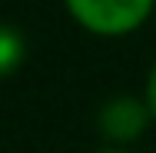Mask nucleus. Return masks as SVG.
Wrapping results in <instances>:
<instances>
[{
    "mask_svg": "<svg viewBox=\"0 0 156 153\" xmlns=\"http://www.w3.org/2000/svg\"><path fill=\"white\" fill-rule=\"evenodd\" d=\"M103 153H120V150H103Z\"/></svg>",
    "mask_w": 156,
    "mask_h": 153,
    "instance_id": "nucleus-5",
    "label": "nucleus"
},
{
    "mask_svg": "<svg viewBox=\"0 0 156 153\" xmlns=\"http://www.w3.org/2000/svg\"><path fill=\"white\" fill-rule=\"evenodd\" d=\"M150 107L146 100H136V97H113L103 103L100 110V130L106 140L113 143H129L136 140L143 130H146V120H150Z\"/></svg>",
    "mask_w": 156,
    "mask_h": 153,
    "instance_id": "nucleus-2",
    "label": "nucleus"
},
{
    "mask_svg": "<svg viewBox=\"0 0 156 153\" xmlns=\"http://www.w3.org/2000/svg\"><path fill=\"white\" fill-rule=\"evenodd\" d=\"M146 107H150V113H153V120H156V63H153V70H150V80H146Z\"/></svg>",
    "mask_w": 156,
    "mask_h": 153,
    "instance_id": "nucleus-4",
    "label": "nucleus"
},
{
    "mask_svg": "<svg viewBox=\"0 0 156 153\" xmlns=\"http://www.w3.org/2000/svg\"><path fill=\"white\" fill-rule=\"evenodd\" d=\"M27 57V40L13 24H0V80L10 77Z\"/></svg>",
    "mask_w": 156,
    "mask_h": 153,
    "instance_id": "nucleus-3",
    "label": "nucleus"
},
{
    "mask_svg": "<svg viewBox=\"0 0 156 153\" xmlns=\"http://www.w3.org/2000/svg\"><path fill=\"white\" fill-rule=\"evenodd\" d=\"M66 10L90 33L123 37L150 17L153 0H66Z\"/></svg>",
    "mask_w": 156,
    "mask_h": 153,
    "instance_id": "nucleus-1",
    "label": "nucleus"
}]
</instances>
